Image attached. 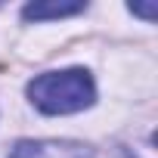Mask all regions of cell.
Returning <instances> with one entry per match:
<instances>
[{
    "instance_id": "cell-3",
    "label": "cell",
    "mask_w": 158,
    "mask_h": 158,
    "mask_svg": "<svg viewBox=\"0 0 158 158\" xmlns=\"http://www.w3.org/2000/svg\"><path fill=\"white\" fill-rule=\"evenodd\" d=\"M10 158H44V146L31 143V139H22V143H16V149H13Z\"/></svg>"
},
{
    "instance_id": "cell-1",
    "label": "cell",
    "mask_w": 158,
    "mask_h": 158,
    "mask_svg": "<svg viewBox=\"0 0 158 158\" xmlns=\"http://www.w3.org/2000/svg\"><path fill=\"white\" fill-rule=\"evenodd\" d=\"M28 99L44 115H74L93 106L96 84L87 68H62V71H44L25 87Z\"/></svg>"
},
{
    "instance_id": "cell-2",
    "label": "cell",
    "mask_w": 158,
    "mask_h": 158,
    "mask_svg": "<svg viewBox=\"0 0 158 158\" xmlns=\"http://www.w3.org/2000/svg\"><path fill=\"white\" fill-rule=\"evenodd\" d=\"M84 3H28L22 10V19L28 22H44V19H62V16H74L81 13Z\"/></svg>"
},
{
    "instance_id": "cell-4",
    "label": "cell",
    "mask_w": 158,
    "mask_h": 158,
    "mask_svg": "<svg viewBox=\"0 0 158 158\" xmlns=\"http://www.w3.org/2000/svg\"><path fill=\"white\" fill-rule=\"evenodd\" d=\"M130 13H139V16L152 19V16H155V6H130Z\"/></svg>"
}]
</instances>
